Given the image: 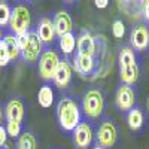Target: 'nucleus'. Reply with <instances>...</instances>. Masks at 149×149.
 <instances>
[{"label": "nucleus", "mask_w": 149, "mask_h": 149, "mask_svg": "<svg viewBox=\"0 0 149 149\" xmlns=\"http://www.w3.org/2000/svg\"><path fill=\"white\" fill-rule=\"evenodd\" d=\"M6 136H8L6 128L0 125V146H5V143H6Z\"/></svg>", "instance_id": "27"}, {"label": "nucleus", "mask_w": 149, "mask_h": 149, "mask_svg": "<svg viewBox=\"0 0 149 149\" xmlns=\"http://www.w3.org/2000/svg\"><path fill=\"white\" fill-rule=\"evenodd\" d=\"M115 102H116V106L118 109L121 110H131L134 107V103H136V95H134V91L131 86L128 85H121L118 91H116V97H115Z\"/></svg>", "instance_id": "7"}, {"label": "nucleus", "mask_w": 149, "mask_h": 149, "mask_svg": "<svg viewBox=\"0 0 149 149\" xmlns=\"http://www.w3.org/2000/svg\"><path fill=\"white\" fill-rule=\"evenodd\" d=\"M95 60L94 57H84V55H76L74 57V69L79 74L85 76V74H91L95 72Z\"/></svg>", "instance_id": "13"}, {"label": "nucleus", "mask_w": 149, "mask_h": 149, "mask_svg": "<svg viewBox=\"0 0 149 149\" xmlns=\"http://www.w3.org/2000/svg\"><path fill=\"white\" fill-rule=\"evenodd\" d=\"M0 42H2V39H0Z\"/></svg>", "instance_id": "34"}, {"label": "nucleus", "mask_w": 149, "mask_h": 149, "mask_svg": "<svg viewBox=\"0 0 149 149\" xmlns=\"http://www.w3.org/2000/svg\"><path fill=\"white\" fill-rule=\"evenodd\" d=\"M0 149H9L8 146H0Z\"/></svg>", "instance_id": "30"}, {"label": "nucleus", "mask_w": 149, "mask_h": 149, "mask_svg": "<svg viewBox=\"0 0 149 149\" xmlns=\"http://www.w3.org/2000/svg\"><path fill=\"white\" fill-rule=\"evenodd\" d=\"M18 149H36V140L33 134L24 133L18 140Z\"/></svg>", "instance_id": "22"}, {"label": "nucleus", "mask_w": 149, "mask_h": 149, "mask_svg": "<svg viewBox=\"0 0 149 149\" xmlns=\"http://www.w3.org/2000/svg\"><path fill=\"white\" fill-rule=\"evenodd\" d=\"M112 33H113V36L116 37V39H121V37L124 36L125 29H124V24H122L121 19L113 21V24H112Z\"/></svg>", "instance_id": "25"}, {"label": "nucleus", "mask_w": 149, "mask_h": 149, "mask_svg": "<svg viewBox=\"0 0 149 149\" xmlns=\"http://www.w3.org/2000/svg\"><path fill=\"white\" fill-rule=\"evenodd\" d=\"M82 106H84V113L88 118H98L104 107V98H103L102 91L90 90L84 95Z\"/></svg>", "instance_id": "3"}, {"label": "nucleus", "mask_w": 149, "mask_h": 149, "mask_svg": "<svg viewBox=\"0 0 149 149\" xmlns=\"http://www.w3.org/2000/svg\"><path fill=\"white\" fill-rule=\"evenodd\" d=\"M0 121H2V110H0Z\"/></svg>", "instance_id": "32"}, {"label": "nucleus", "mask_w": 149, "mask_h": 149, "mask_svg": "<svg viewBox=\"0 0 149 149\" xmlns=\"http://www.w3.org/2000/svg\"><path fill=\"white\" fill-rule=\"evenodd\" d=\"M60 57L55 51H45L39 58V73L43 79H54V74L60 64Z\"/></svg>", "instance_id": "5"}, {"label": "nucleus", "mask_w": 149, "mask_h": 149, "mask_svg": "<svg viewBox=\"0 0 149 149\" xmlns=\"http://www.w3.org/2000/svg\"><path fill=\"white\" fill-rule=\"evenodd\" d=\"M94 3H95V6H97V8H100V9H104V8L107 6V3H109V2H107V0H95Z\"/></svg>", "instance_id": "29"}, {"label": "nucleus", "mask_w": 149, "mask_h": 149, "mask_svg": "<svg viewBox=\"0 0 149 149\" xmlns=\"http://www.w3.org/2000/svg\"><path fill=\"white\" fill-rule=\"evenodd\" d=\"M57 115H58L60 125L63 127V130H66V131H73L81 124L79 107L69 97H64V98H61V100L58 102Z\"/></svg>", "instance_id": "1"}, {"label": "nucleus", "mask_w": 149, "mask_h": 149, "mask_svg": "<svg viewBox=\"0 0 149 149\" xmlns=\"http://www.w3.org/2000/svg\"><path fill=\"white\" fill-rule=\"evenodd\" d=\"M143 17H145V19L149 22V0L143 2Z\"/></svg>", "instance_id": "28"}, {"label": "nucleus", "mask_w": 149, "mask_h": 149, "mask_svg": "<svg viewBox=\"0 0 149 149\" xmlns=\"http://www.w3.org/2000/svg\"><path fill=\"white\" fill-rule=\"evenodd\" d=\"M133 63H136V55L133 52V49L131 48H122L119 52V67L128 66Z\"/></svg>", "instance_id": "21"}, {"label": "nucleus", "mask_w": 149, "mask_h": 149, "mask_svg": "<svg viewBox=\"0 0 149 149\" xmlns=\"http://www.w3.org/2000/svg\"><path fill=\"white\" fill-rule=\"evenodd\" d=\"M37 102H39V104L45 109L51 107L52 103H54V91L51 86L48 85H43L42 88L39 90V94H37Z\"/></svg>", "instance_id": "17"}, {"label": "nucleus", "mask_w": 149, "mask_h": 149, "mask_svg": "<svg viewBox=\"0 0 149 149\" xmlns=\"http://www.w3.org/2000/svg\"><path fill=\"white\" fill-rule=\"evenodd\" d=\"M17 40H18V45H19L24 60L33 63V61H36L39 58V55L42 52V40L39 39L37 33L29 31L26 34L17 36Z\"/></svg>", "instance_id": "2"}, {"label": "nucleus", "mask_w": 149, "mask_h": 149, "mask_svg": "<svg viewBox=\"0 0 149 149\" xmlns=\"http://www.w3.org/2000/svg\"><path fill=\"white\" fill-rule=\"evenodd\" d=\"M21 131V124L17 121H8V125H6V133L12 137H17Z\"/></svg>", "instance_id": "24"}, {"label": "nucleus", "mask_w": 149, "mask_h": 149, "mask_svg": "<svg viewBox=\"0 0 149 149\" xmlns=\"http://www.w3.org/2000/svg\"><path fill=\"white\" fill-rule=\"evenodd\" d=\"M130 42L134 49L137 51H145L149 46V30L145 26H137L134 27L130 36Z\"/></svg>", "instance_id": "9"}, {"label": "nucleus", "mask_w": 149, "mask_h": 149, "mask_svg": "<svg viewBox=\"0 0 149 149\" xmlns=\"http://www.w3.org/2000/svg\"><path fill=\"white\" fill-rule=\"evenodd\" d=\"M97 142L100 148H112L116 142V128L112 122H103L97 133Z\"/></svg>", "instance_id": "6"}, {"label": "nucleus", "mask_w": 149, "mask_h": 149, "mask_svg": "<svg viewBox=\"0 0 149 149\" xmlns=\"http://www.w3.org/2000/svg\"><path fill=\"white\" fill-rule=\"evenodd\" d=\"M2 42L5 43V46L8 49V54H9L10 60L18 58V55L21 54V49H19V45H18V40H17V36L8 34L2 39Z\"/></svg>", "instance_id": "18"}, {"label": "nucleus", "mask_w": 149, "mask_h": 149, "mask_svg": "<svg viewBox=\"0 0 149 149\" xmlns=\"http://www.w3.org/2000/svg\"><path fill=\"white\" fill-rule=\"evenodd\" d=\"M127 122H128V127L131 130H139L143 125V113L142 110L137 107H133L128 115H127Z\"/></svg>", "instance_id": "19"}, {"label": "nucleus", "mask_w": 149, "mask_h": 149, "mask_svg": "<svg viewBox=\"0 0 149 149\" xmlns=\"http://www.w3.org/2000/svg\"><path fill=\"white\" fill-rule=\"evenodd\" d=\"M94 149H103V148H100V146H95Z\"/></svg>", "instance_id": "31"}, {"label": "nucleus", "mask_w": 149, "mask_h": 149, "mask_svg": "<svg viewBox=\"0 0 149 149\" xmlns=\"http://www.w3.org/2000/svg\"><path fill=\"white\" fill-rule=\"evenodd\" d=\"M10 30L17 36L29 33L30 27V10L26 6H15L10 14Z\"/></svg>", "instance_id": "4"}, {"label": "nucleus", "mask_w": 149, "mask_h": 149, "mask_svg": "<svg viewBox=\"0 0 149 149\" xmlns=\"http://www.w3.org/2000/svg\"><path fill=\"white\" fill-rule=\"evenodd\" d=\"M73 140L81 149L88 148L93 142V130L86 122H81L79 125L73 130Z\"/></svg>", "instance_id": "8"}, {"label": "nucleus", "mask_w": 149, "mask_h": 149, "mask_svg": "<svg viewBox=\"0 0 149 149\" xmlns=\"http://www.w3.org/2000/svg\"><path fill=\"white\" fill-rule=\"evenodd\" d=\"M52 22H54L55 34H58L60 37L67 34V33H72V19H70V15L67 12H64V10L58 12Z\"/></svg>", "instance_id": "12"}, {"label": "nucleus", "mask_w": 149, "mask_h": 149, "mask_svg": "<svg viewBox=\"0 0 149 149\" xmlns=\"http://www.w3.org/2000/svg\"><path fill=\"white\" fill-rule=\"evenodd\" d=\"M148 109H149V97H148Z\"/></svg>", "instance_id": "33"}, {"label": "nucleus", "mask_w": 149, "mask_h": 149, "mask_svg": "<svg viewBox=\"0 0 149 149\" xmlns=\"http://www.w3.org/2000/svg\"><path fill=\"white\" fill-rule=\"evenodd\" d=\"M9 60H10V57H9V54H8V49H6V46H5V43L3 42H0V66H6L8 63H9Z\"/></svg>", "instance_id": "26"}, {"label": "nucleus", "mask_w": 149, "mask_h": 149, "mask_svg": "<svg viewBox=\"0 0 149 149\" xmlns=\"http://www.w3.org/2000/svg\"><path fill=\"white\" fill-rule=\"evenodd\" d=\"M139 79V66L137 63H133L128 66L121 67V81L124 85H133Z\"/></svg>", "instance_id": "15"}, {"label": "nucleus", "mask_w": 149, "mask_h": 149, "mask_svg": "<svg viewBox=\"0 0 149 149\" xmlns=\"http://www.w3.org/2000/svg\"><path fill=\"white\" fill-rule=\"evenodd\" d=\"M72 79V67L67 60H61L54 74V82L58 88H66Z\"/></svg>", "instance_id": "11"}, {"label": "nucleus", "mask_w": 149, "mask_h": 149, "mask_svg": "<svg viewBox=\"0 0 149 149\" xmlns=\"http://www.w3.org/2000/svg\"><path fill=\"white\" fill-rule=\"evenodd\" d=\"M74 45H76V39H74V36L72 33H67L60 37V48L64 54H67V55L72 54L74 49Z\"/></svg>", "instance_id": "20"}, {"label": "nucleus", "mask_w": 149, "mask_h": 149, "mask_svg": "<svg viewBox=\"0 0 149 149\" xmlns=\"http://www.w3.org/2000/svg\"><path fill=\"white\" fill-rule=\"evenodd\" d=\"M37 36L39 39L45 43H49L54 40L55 37V29H54V22L49 18H42L39 26H37Z\"/></svg>", "instance_id": "14"}, {"label": "nucleus", "mask_w": 149, "mask_h": 149, "mask_svg": "<svg viewBox=\"0 0 149 149\" xmlns=\"http://www.w3.org/2000/svg\"><path fill=\"white\" fill-rule=\"evenodd\" d=\"M24 116V106L19 100H10L6 106V118L8 121H17L21 122Z\"/></svg>", "instance_id": "16"}, {"label": "nucleus", "mask_w": 149, "mask_h": 149, "mask_svg": "<svg viewBox=\"0 0 149 149\" xmlns=\"http://www.w3.org/2000/svg\"><path fill=\"white\" fill-rule=\"evenodd\" d=\"M76 46H78V55H84V57H94L95 54V39L86 31V33H82L79 37H78V42H76Z\"/></svg>", "instance_id": "10"}, {"label": "nucleus", "mask_w": 149, "mask_h": 149, "mask_svg": "<svg viewBox=\"0 0 149 149\" xmlns=\"http://www.w3.org/2000/svg\"><path fill=\"white\" fill-rule=\"evenodd\" d=\"M10 14L12 10L9 9V6L3 2H0V26H6L10 21Z\"/></svg>", "instance_id": "23"}]
</instances>
